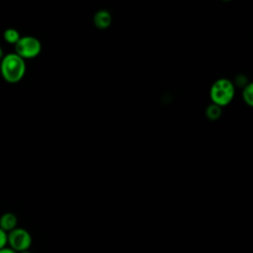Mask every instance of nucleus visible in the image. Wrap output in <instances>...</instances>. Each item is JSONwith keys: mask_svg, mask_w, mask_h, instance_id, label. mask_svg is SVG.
<instances>
[{"mask_svg": "<svg viewBox=\"0 0 253 253\" xmlns=\"http://www.w3.org/2000/svg\"><path fill=\"white\" fill-rule=\"evenodd\" d=\"M112 17L109 12L101 10L97 12L94 16V24L99 29H106L111 25Z\"/></svg>", "mask_w": 253, "mask_h": 253, "instance_id": "423d86ee", "label": "nucleus"}, {"mask_svg": "<svg viewBox=\"0 0 253 253\" xmlns=\"http://www.w3.org/2000/svg\"><path fill=\"white\" fill-rule=\"evenodd\" d=\"M0 253H17V252H16V251H14L13 249H11L10 247L6 246V247H4V248L0 249Z\"/></svg>", "mask_w": 253, "mask_h": 253, "instance_id": "9b49d317", "label": "nucleus"}, {"mask_svg": "<svg viewBox=\"0 0 253 253\" xmlns=\"http://www.w3.org/2000/svg\"><path fill=\"white\" fill-rule=\"evenodd\" d=\"M16 54L24 58H33L36 57L41 52V42L38 39L34 37H23L20 38L18 42L15 44Z\"/></svg>", "mask_w": 253, "mask_h": 253, "instance_id": "20e7f679", "label": "nucleus"}, {"mask_svg": "<svg viewBox=\"0 0 253 253\" xmlns=\"http://www.w3.org/2000/svg\"><path fill=\"white\" fill-rule=\"evenodd\" d=\"M32 242V235L25 228L16 227L7 233V245L17 253L29 250Z\"/></svg>", "mask_w": 253, "mask_h": 253, "instance_id": "7ed1b4c3", "label": "nucleus"}, {"mask_svg": "<svg viewBox=\"0 0 253 253\" xmlns=\"http://www.w3.org/2000/svg\"><path fill=\"white\" fill-rule=\"evenodd\" d=\"M243 99L245 101V103H247L249 106H252L253 104V95H252V84H249L245 87V89L243 90Z\"/></svg>", "mask_w": 253, "mask_h": 253, "instance_id": "1a4fd4ad", "label": "nucleus"}, {"mask_svg": "<svg viewBox=\"0 0 253 253\" xmlns=\"http://www.w3.org/2000/svg\"><path fill=\"white\" fill-rule=\"evenodd\" d=\"M211 99L217 106L227 105L233 98L234 87L227 79L216 80L211 88Z\"/></svg>", "mask_w": 253, "mask_h": 253, "instance_id": "f03ea898", "label": "nucleus"}, {"mask_svg": "<svg viewBox=\"0 0 253 253\" xmlns=\"http://www.w3.org/2000/svg\"><path fill=\"white\" fill-rule=\"evenodd\" d=\"M20 253H33V252H31L30 250H27V251H23V252H20Z\"/></svg>", "mask_w": 253, "mask_h": 253, "instance_id": "ddd939ff", "label": "nucleus"}, {"mask_svg": "<svg viewBox=\"0 0 253 253\" xmlns=\"http://www.w3.org/2000/svg\"><path fill=\"white\" fill-rule=\"evenodd\" d=\"M7 246V233L0 228V249Z\"/></svg>", "mask_w": 253, "mask_h": 253, "instance_id": "9d476101", "label": "nucleus"}, {"mask_svg": "<svg viewBox=\"0 0 253 253\" xmlns=\"http://www.w3.org/2000/svg\"><path fill=\"white\" fill-rule=\"evenodd\" d=\"M3 57V50H2V48L0 47V58H2Z\"/></svg>", "mask_w": 253, "mask_h": 253, "instance_id": "f8f14e48", "label": "nucleus"}, {"mask_svg": "<svg viewBox=\"0 0 253 253\" xmlns=\"http://www.w3.org/2000/svg\"><path fill=\"white\" fill-rule=\"evenodd\" d=\"M17 216L12 212H5L0 216V228L6 233L17 227Z\"/></svg>", "mask_w": 253, "mask_h": 253, "instance_id": "39448f33", "label": "nucleus"}, {"mask_svg": "<svg viewBox=\"0 0 253 253\" xmlns=\"http://www.w3.org/2000/svg\"><path fill=\"white\" fill-rule=\"evenodd\" d=\"M206 113H207V117L210 120H216V119L219 118V116L221 114V111H220L219 106H217L215 104H212V105L208 107Z\"/></svg>", "mask_w": 253, "mask_h": 253, "instance_id": "6e6552de", "label": "nucleus"}, {"mask_svg": "<svg viewBox=\"0 0 253 253\" xmlns=\"http://www.w3.org/2000/svg\"><path fill=\"white\" fill-rule=\"evenodd\" d=\"M3 78L9 83L19 82L26 71V64L22 57L16 53H9L2 59L0 66Z\"/></svg>", "mask_w": 253, "mask_h": 253, "instance_id": "f257e3e1", "label": "nucleus"}, {"mask_svg": "<svg viewBox=\"0 0 253 253\" xmlns=\"http://www.w3.org/2000/svg\"><path fill=\"white\" fill-rule=\"evenodd\" d=\"M3 36H4V39L7 42L13 43V44H16L18 42V41L20 40V38H21L18 31L15 30V29H7L4 32Z\"/></svg>", "mask_w": 253, "mask_h": 253, "instance_id": "0eeeda50", "label": "nucleus"}]
</instances>
